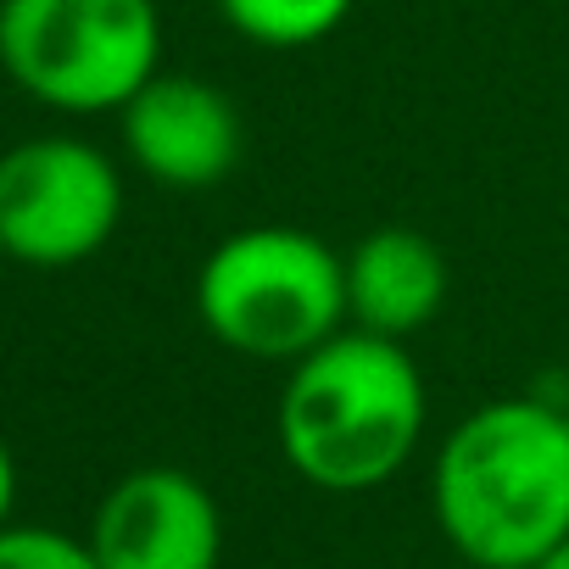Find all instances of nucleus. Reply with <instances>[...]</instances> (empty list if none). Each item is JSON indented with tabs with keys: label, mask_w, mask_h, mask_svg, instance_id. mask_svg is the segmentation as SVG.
Wrapping results in <instances>:
<instances>
[{
	"label": "nucleus",
	"mask_w": 569,
	"mask_h": 569,
	"mask_svg": "<svg viewBox=\"0 0 569 569\" xmlns=\"http://www.w3.org/2000/svg\"><path fill=\"white\" fill-rule=\"evenodd\" d=\"M430 513L469 569H536L569 541V402L513 391L469 408L436 447Z\"/></svg>",
	"instance_id": "obj_1"
},
{
	"label": "nucleus",
	"mask_w": 569,
	"mask_h": 569,
	"mask_svg": "<svg viewBox=\"0 0 569 569\" xmlns=\"http://www.w3.org/2000/svg\"><path fill=\"white\" fill-rule=\"evenodd\" d=\"M430 425V391L408 341L336 330L325 347L284 369L273 402L279 458L302 486L363 497L397 480Z\"/></svg>",
	"instance_id": "obj_2"
},
{
	"label": "nucleus",
	"mask_w": 569,
	"mask_h": 569,
	"mask_svg": "<svg viewBox=\"0 0 569 569\" xmlns=\"http://www.w3.org/2000/svg\"><path fill=\"white\" fill-rule=\"evenodd\" d=\"M190 308L223 352L291 369L347 330V257L302 223H246L201 257Z\"/></svg>",
	"instance_id": "obj_3"
},
{
	"label": "nucleus",
	"mask_w": 569,
	"mask_h": 569,
	"mask_svg": "<svg viewBox=\"0 0 569 569\" xmlns=\"http://www.w3.org/2000/svg\"><path fill=\"white\" fill-rule=\"evenodd\" d=\"M0 73L57 118H118L162 73L157 0H0Z\"/></svg>",
	"instance_id": "obj_4"
},
{
	"label": "nucleus",
	"mask_w": 569,
	"mask_h": 569,
	"mask_svg": "<svg viewBox=\"0 0 569 569\" xmlns=\"http://www.w3.org/2000/svg\"><path fill=\"white\" fill-rule=\"evenodd\" d=\"M129 184L107 146L84 134H29L0 151V257L62 273L112 246Z\"/></svg>",
	"instance_id": "obj_5"
},
{
	"label": "nucleus",
	"mask_w": 569,
	"mask_h": 569,
	"mask_svg": "<svg viewBox=\"0 0 569 569\" xmlns=\"http://www.w3.org/2000/svg\"><path fill=\"white\" fill-rule=\"evenodd\" d=\"M118 146L140 179L173 196L218 190L246 157L240 107L201 73L162 68L118 112Z\"/></svg>",
	"instance_id": "obj_6"
},
{
	"label": "nucleus",
	"mask_w": 569,
	"mask_h": 569,
	"mask_svg": "<svg viewBox=\"0 0 569 569\" xmlns=\"http://www.w3.org/2000/svg\"><path fill=\"white\" fill-rule=\"evenodd\" d=\"M84 541L101 569H218L223 508L190 469L146 463L107 486Z\"/></svg>",
	"instance_id": "obj_7"
},
{
	"label": "nucleus",
	"mask_w": 569,
	"mask_h": 569,
	"mask_svg": "<svg viewBox=\"0 0 569 569\" xmlns=\"http://www.w3.org/2000/svg\"><path fill=\"white\" fill-rule=\"evenodd\" d=\"M347 257V325L408 341L430 330L452 291V262L436 234L413 223H380L352 240Z\"/></svg>",
	"instance_id": "obj_8"
},
{
	"label": "nucleus",
	"mask_w": 569,
	"mask_h": 569,
	"mask_svg": "<svg viewBox=\"0 0 569 569\" xmlns=\"http://www.w3.org/2000/svg\"><path fill=\"white\" fill-rule=\"evenodd\" d=\"M229 34L257 51H313L347 29L358 0H212Z\"/></svg>",
	"instance_id": "obj_9"
},
{
	"label": "nucleus",
	"mask_w": 569,
	"mask_h": 569,
	"mask_svg": "<svg viewBox=\"0 0 569 569\" xmlns=\"http://www.w3.org/2000/svg\"><path fill=\"white\" fill-rule=\"evenodd\" d=\"M0 569H101L90 541L57 525H23L12 519L0 530Z\"/></svg>",
	"instance_id": "obj_10"
},
{
	"label": "nucleus",
	"mask_w": 569,
	"mask_h": 569,
	"mask_svg": "<svg viewBox=\"0 0 569 569\" xmlns=\"http://www.w3.org/2000/svg\"><path fill=\"white\" fill-rule=\"evenodd\" d=\"M18 491H23V475H18V458H12L7 436H0V530L18 519Z\"/></svg>",
	"instance_id": "obj_11"
},
{
	"label": "nucleus",
	"mask_w": 569,
	"mask_h": 569,
	"mask_svg": "<svg viewBox=\"0 0 569 569\" xmlns=\"http://www.w3.org/2000/svg\"><path fill=\"white\" fill-rule=\"evenodd\" d=\"M536 569H569V541H563V547H552V552H547Z\"/></svg>",
	"instance_id": "obj_12"
},
{
	"label": "nucleus",
	"mask_w": 569,
	"mask_h": 569,
	"mask_svg": "<svg viewBox=\"0 0 569 569\" xmlns=\"http://www.w3.org/2000/svg\"><path fill=\"white\" fill-rule=\"evenodd\" d=\"M0 262H7V257H0Z\"/></svg>",
	"instance_id": "obj_13"
}]
</instances>
